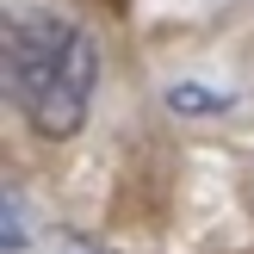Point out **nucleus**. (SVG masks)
Returning <instances> with one entry per match:
<instances>
[{
	"instance_id": "4",
	"label": "nucleus",
	"mask_w": 254,
	"mask_h": 254,
	"mask_svg": "<svg viewBox=\"0 0 254 254\" xmlns=\"http://www.w3.org/2000/svg\"><path fill=\"white\" fill-rule=\"evenodd\" d=\"M56 254H99V248L87 242V236H74V230H62V236H56Z\"/></svg>"
},
{
	"instance_id": "2",
	"label": "nucleus",
	"mask_w": 254,
	"mask_h": 254,
	"mask_svg": "<svg viewBox=\"0 0 254 254\" xmlns=\"http://www.w3.org/2000/svg\"><path fill=\"white\" fill-rule=\"evenodd\" d=\"M0 230H6V236H0L6 248H25V205H19V192L0 198Z\"/></svg>"
},
{
	"instance_id": "3",
	"label": "nucleus",
	"mask_w": 254,
	"mask_h": 254,
	"mask_svg": "<svg viewBox=\"0 0 254 254\" xmlns=\"http://www.w3.org/2000/svg\"><path fill=\"white\" fill-rule=\"evenodd\" d=\"M168 99L180 112H230V93H186V87H174Z\"/></svg>"
},
{
	"instance_id": "1",
	"label": "nucleus",
	"mask_w": 254,
	"mask_h": 254,
	"mask_svg": "<svg viewBox=\"0 0 254 254\" xmlns=\"http://www.w3.org/2000/svg\"><path fill=\"white\" fill-rule=\"evenodd\" d=\"M93 81H99V50L87 25L50 6H19L6 19V87L19 118L44 143H68L87 124Z\"/></svg>"
}]
</instances>
